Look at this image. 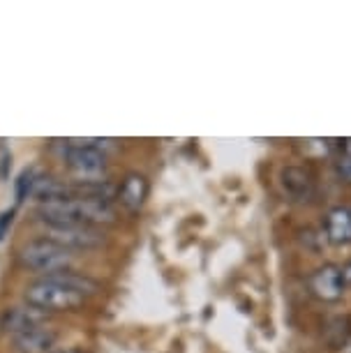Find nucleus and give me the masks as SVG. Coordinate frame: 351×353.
<instances>
[{
  "label": "nucleus",
  "mask_w": 351,
  "mask_h": 353,
  "mask_svg": "<svg viewBox=\"0 0 351 353\" xmlns=\"http://www.w3.org/2000/svg\"><path fill=\"white\" fill-rule=\"evenodd\" d=\"M19 261L23 268L54 275V272L70 270V265L74 263V254L70 250H65L63 245H58L49 238H37V241H28L19 250Z\"/></svg>",
  "instance_id": "7ed1b4c3"
},
{
  "label": "nucleus",
  "mask_w": 351,
  "mask_h": 353,
  "mask_svg": "<svg viewBox=\"0 0 351 353\" xmlns=\"http://www.w3.org/2000/svg\"><path fill=\"white\" fill-rule=\"evenodd\" d=\"M12 339L21 353H49L51 346L56 344V332L46 325H37V328L17 332V335H12Z\"/></svg>",
  "instance_id": "6e6552de"
},
{
  "label": "nucleus",
  "mask_w": 351,
  "mask_h": 353,
  "mask_svg": "<svg viewBox=\"0 0 351 353\" xmlns=\"http://www.w3.org/2000/svg\"><path fill=\"white\" fill-rule=\"evenodd\" d=\"M23 298L28 305L42 312H72V310L81 307L86 301L83 293H79L77 289H72L68 284L58 282V279L51 275L30 282L26 286Z\"/></svg>",
  "instance_id": "f03ea898"
},
{
  "label": "nucleus",
  "mask_w": 351,
  "mask_h": 353,
  "mask_svg": "<svg viewBox=\"0 0 351 353\" xmlns=\"http://www.w3.org/2000/svg\"><path fill=\"white\" fill-rule=\"evenodd\" d=\"M37 215L44 224H81V226H102L116 222V208L111 201L86 196H65L39 201Z\"/></svg>",
  "instance_id": "f257e3e1"
},
{
  "label": "nucleus",
  "mask_w": 351,
  "mask_h": 353,
  "mask_svg": "<svg viewBox=\"0 0 351 353\" xmlns=\"http://www.w3.org/2000/svg\"><path fill=\"white\" fill-rule=\"evenodd\" d=\"M282 188L291 196H310V192H312V176L305 169H301V166H287V169H282Z\"/></svg>",
  "instance_id": "9b49d317"
},
{
  "label": "nucleus",
  "mask_w": 351,
  "mask_h": 353,
  "mask_svg": "<svg viewBox=\"0 0 351 353\" xmlns=\"http://www.w3.org/2000/svg\"><path fill=\"white\" fill-rule=\"evenodd\" d=\"M61 353H79V351H61Z\"/></svg>",
  "instance_id": "2eb2a0df"
},
{
  "label": "nucleus",
  "mask_w": 351,
  "mask_h": 353,
  "mask_svg": "<svg viewBox=\"0 0 351 353\" xmlns=\"http://www.w3.org/2000/svg\"><path fill=\"white\" fill-rule=\"evenodd\" d=\"M326 241L333 245L351 243V210L337 205L326 215Z\"/></svg>",
  "instance_id": "9d476101"
},
{
  "label": "nucleus",
  "mask_w": 351,
  "mask_h": 353,
  "mask_svg": "<svg viewBox=\"0 0 351 353\" xmlns=\"http://www.w3.org/2000/svg\"><path fill=\"white\" fill-rule=\"evenodd\" d=\"M342 148H344V155L351 157V139H344V141H342Z\"/></svg>",
  "instance_id": "4468645a"
},
{
  "label": "nucleus",
  "mask_w": 351,
  "mask_h": 353,
  "mask_svg": "<svg viewBox=\"0 0 351 353\" xmlns=\"http://www.w3.org/2000/svg\"><path fill=\"white\" fill-rule=\"evenodd\" d=\"M44 238L63 245L65 250H92L107 243V233L99 226L81 224H44Z\"/></svg>",
  "instance_id": "39448f33"
},
{
  "label": "nucleus",
  "mask_w": 351,
  "mask_h": 353,
  "mask_svg": "<svg viewBox=\"0 0 351 353\" xmlns=\"http://www.w3.org/2000/svg\"><path fill=\"white\" fill-rule=\"evenodd\" d=\"M344 277H342V268L337 265H321L317 268L312 275L308 277V289L314 298H319L323 303H335L342 298L344 293Z\"/></svg>",
  "instance_id": "423d86ee"
},
{
  "label": "nucleus",
  "mask_w": 351,
  "mask_h": 353,
  "mask_svg": "<svg viewBox=\"0 0 351 353\" xmlns=\"http://www.w3.org/2000/svg\"><path fill=\"white\" fill-rule=\"evenodd\" d=\"M46 312L32 307V305L26 303L23 307H12L3 314V328L10 335H17V332L37 328V325H44Z\"/></svg>",
  "instance_id": "0eeeda50"
},
{
  "label": "nucleus",
  "mask_w": 351,
  "mask_h": 353,
  "mask_svg": "<svg viewBox=\"0 0 351 353\" xmlns=\"http://www.w3.org/2000/svg\"><path fill=\"white\" fill-rule=\"evenodd\" d=\"M337 169H340V173L344 178H347V181L351 183V157H347L344 155L342 159H340V164H337Z\"/></svg>",
  "instance_id": "f8f14e48"
},
{
  "label": "nucleus",
  "mask_w": 351,
  "mask_h": 353,
  "mask_svg": "<svg viewBox=\"0 0 351 353\" xmlns=\"http://www.w3.org/2000/svg\"><path fill=\"white\" fill-rule=\"evenodd\" d=\"M146 196H148V181L141 173H128L125 181L118 188V199H121L123 208L130 212H137L143 205Z\"/></svg>",
  "instance_id": "1a4fd4ad"
},
{
  "label": "nucleus",
  "mask_w": 351,
  "mask_h": 353,
  "mask_svg": "<svg viewBox=\"0 0 351 353\" xmlns=\"http://www.w3.org/2000/svg\"><path fill=\"white\" fill-rule=\"evenodd\" d=\"M107 141L99 139H74V141L65 143L63 159L72 171L77 173L81 181H99L104 169H107V155H104L102 145Z\"/></svg>",
  "instance_id": "20e7f679"
},
{
  "label": "nucleus",
  "mask_w": 351,
  "mask_h": 353,
  "mask_svg": "<svg viewBox=\"0 0 351 353\" xmlns=\"http://www.w3.org/2000/svg\"><path fill=\"white\" fill-rule=\"evenodd\" d=\"M342 277H344V282H349V284H351V261H349V263H344V268H342Z\"/></svg>",
  "instance_id": "ddd939ff"
}]
</instances>
